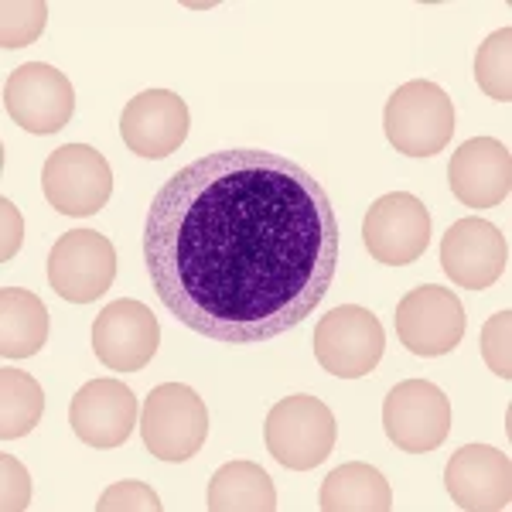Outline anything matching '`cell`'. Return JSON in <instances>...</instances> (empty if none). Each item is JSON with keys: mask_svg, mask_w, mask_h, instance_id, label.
<instances>
[{"mask_svg": "<svg viewBox=\"0 0 512 512\" xmlns=\"http://www.w3.org/2000/svg\"><path fill=\"white\" fill-rule=\"evenodd\" d=\"M441 267L451 284L485 291L509 267V243L502 229L485 219H458L441 239Z\"/></svg>", "mask_w": 512, "mask_h": 512, "instance_id": "14", "label": "cell"}, {"mask_svg": "<svg viewBox=\"0 0 512 512\" xmlns=\"http://www.w3.org/2000/svg\"><path fill=\"white\" fill-rule=\"evenodd\" d=\"M147 277L192 332L267 342L321 304L338 267V219L321 181L274 151L229 147L161 185L144 226Z\"/></svg>", "mask_w": 512, "mask_h": 512, "instance_id": "1", "label": "cell"}, {"mask_svg": "<svg viewBox=\"0 0 512 512\" xmlns=\"http://www.w3.org/2000/svg\"><path fill=\"white\" fill-rule=\"evenodd\" d=\"M383 130L393 151L407 158H434L454 137V103L437 82L414 79L386 99Z\"/></svg>", "mask_w": 512, "mask_h": 512, "instance_id": "2", "label": "cell"}, {"mask_svg": "<svg viewBox=\"0 0 512 512\" xmlns=\"http://www.w3.org/2000/svg\"><path fill=\"white\" fill-rule=\"evenodd\" d=\"M362 239L376 263L407 267L431 246V212L410 192L383 195L369 205L362 222Z\"/></svg>", "mask_w": 512, "mask_h": 512, "instance_id": "10", "label": "cell"}, {"mask_svg": "<svg viewBox=\"0 0 512 512\" xmlns=\"http://www.w3.org/2000/svg\"><path fill=\"white\" fill-rule=\"evenodd\" d=\"M0 390H4L0 393V437L18 441V437L35 431L41 414H45V390L38 386L35 376L14 366H4Z\"/></svg>", "mask_w": 512, "mask_h": 512, "instance_id": "21", "label": "cell"}, {"mask_svg": "<svg viewBox=\"0 0 512 512\" xmlns=\"http://www.w3.org/2000/svg\"><path fill=\"white\" fill-rule=\"evenodd\" d=\"M0 468H4V495H0V506L7 512L28 509L31 506V478L24 472V465L18 458H11V454H4Z\"/></svg>", "mask_w": 512, "mask_h": 512, "instance_id": "26", "label": "cell"}, {"mask_svg": "<svg viewBox=\"0 0 512 512\" xmlns=\"http://www.w3.org/2000/svg\"><path fill=\"white\" fill-rule=\"evenodd\" d=\"M212 512H274L277 489L256 461H229L209 482Z\"/></svg>", "mask_w": 512, "mask_h": 512, "instance_id": "20", "label": "cell"}, {"mask_svg": "<svg viewBox=\"0 0 512 512\" xmlns=\"http://www.w3.org/2000/svg\"><path fill=\"white\" fill-rule=\"evenodd\" d=\"M161 345V325L147 304L134 297L106 304L93 321V352L113 373H137L154 359Z\"/></svg>", "mask_w": 512, "mask_h": 512, "instance_id": "12", "label": "cell"}, {"mask_svg": "<svg viewBox=\"0 0 512 512\" xmlns=\"http://www.w3.org/2000/svg\"><path fill=\"white\" fill-rule=\"evenodd\" d=\"M318 506L325 512H386L393 509V489L379 468L349 461L321 482Z\"/></svg>", "mask_w": 512, "mask_h": 512, "instance_id": "18", "label": "cell"}, {"mask_svg": "<svg viewBox=\"0 0 512 512\" xmlns=\"http://www.w3.org/2000/svg\"><path fill=\"white\" fill-rule=\"evenodd\" d=\"M192 117L188 103L171 89H147L137 93L120 113V134L123 144L147 161H161L175 154L188 137Z\"/></svg>", "mask_w": 512, "mask_h": 512, "instance_id": "13", "label": "cell"}, {"mask_svg": "<svg viewBox=\"0 0 512 512\" xmlns=\"http://www.w3.org/2000/svg\"><path fill=\"white\" fill-rule=\"evenodd\" d=\"M96 509L99 512H158L161 499H158V492L144 482H117L99 495Z\"/></svg>", "mask_w": 512, "mask_h": 512, "instance_id": "25", "label": "cell"}, {"mask_svg": "<svg viewBox=\"0 0 512 512\" xmlns=\"http://www.w3.org/2000/svg\"><path fill=\"white\" fill-rule=\"evenodd\" d=\"M4 110L28 134H55L76 113V89L55 65L24 62L4 82Z\"/></svg>", "mask_w": 512, "mask_h": 512, "instance_id": "9", "label": "cell"}, {"mask_svg": "<svg viewBox=\"0 0 512 512\" xmlns=\"http://www.w3.org/2000/svg\"><path fill=\"white\" fill-rule=\"evenodd\" d=\"M509 338H512V311H499L485 321L482 328V355L485 366L492 369L495 376L509 379L512 376V352H509Z\"/></svg>", "mask_w": 512, "mask_h": 512, "instance_id": "24", "label": "cell"}, {"mask_svg": "<svg viewBox=\"0 0 512 512\" xmlns=\"http://www.w3.org/2000/svg\"><path fill=\"white\" fill-rule=\"evenodd\" d=\"M475 82L485 96L509 103L512 99V28H499L475 52Z\"/></svg>", "mask_w": 512, "mask_h": 512, "instance_id": "22", "label": "cell"}, {"mask_svg": "<svg viewBox=\"0 0 512 512\" xmlns=\"http://www.w3.org/2000/svg\"><path fill=\"white\" fill-rule=\"evenodd\" d=\"M117 277V250L96 229H69L48 253V284L62 301L89 304L103 297Z\"/></svg>", "mask_w": 512, "mask_h": 512, "instance_id": "7", "label": "cell"}, {"mask_svg": "<svg viewBox=\"0 0 512 512\" xmlns=\"http://www.w3.org/2000/svg\"><path fill=\"white\" fill-rule=\"evenodd\" d=\"M444 485L458 509L506 512L512 506V465L509 454L489 444H465L451 454Z\"/></svg>", "mask_w": 512, "mask_h": 512, "instance_id": "15", "label": "cell"}, {"mask_svg": "<svg viewBox=\"0 0 512 512\" xmlns=\"http://www.w3.org/2000/svg\"><path fill=\"white\" fill-rule=\"evenodd\" d=\"M396 338L403 342V349L424 359L448 355L465 338V308L448 287H414L396 304Z\"/></svg>", "mask_w": 512, "mask_h": 512, "instance_id": "11", "label": "cell"}, {"mask_svg": "<svg viewBox=\"0 0 512 512\" xmlns=\"http://www.w3.org/2000/svg\"><path fill=\"white\" fill-rule=\"evenodd\" d=\"M140 437L158 461H188L209 437V410L185 383H161L140 410Z\"/></svg>", "mask_w": 512, "mask_h": 512, "instance_id": "4", "label": "cell"}, {"mask_svg": "<svg viewBox=\"0 0 512 512\" xmlns=\"http://www.w3.org/2000/svg\"><path fill=\"white\" fill-rule=\"evenodd\" d=\"M338 437V424L328 403H321L318 396H284L274 403V410L267 414L263 424V441L267 451L274 454L291 472H311L321 461L332 454Z\"/></svg>", "mask_w": 512, "mask_h": 512, "instance_id": "3", "label": "cell"}, {"mask_svg": "<svg viewBox=\"0 0 512 512\" xmlns=\"http://www.w3.org/2000/svg\"><path fill=\"white\" fill-rule=\"evenodd\" d=\"M386 352V332L379 318L359 304L328 311L315 328V359L338 379H362L379 366Z\"/></svg>", "mask_w": 512, "mask_h": 512, "instance_id": "5", "label": "cell"}, {"mask_svg": "<svg viewBox=\"0 0 512 512\" xmlns=\"http://www.w3.org/2000/svg\"><path fill=\"white\" fill-rule=\"evenodd\" d=\"M69 424L82 444L96 451L120 448L137 424V396L120 379H89L72 396Z\"/></svg>", "mask_w": 512, "mask_h": 512, "instance_id": "16", "label": "cell"}, {"mask_svg": "<svg viewBox=\"0 0 512 512\" xmlns=\"http://www.w3.org/2000/svg\"><path fill=\"white\" fill-rule=\"evenodd\" d=\"M451 192L468 209H492L512 192V154L495 137H472L448 164Z\"/></svg>", "mask_w": 512, "mask_h": 512, "instance_id": "17", "label": "cell"}, {"mask_svg": "<svg viewBox=\"0 0 512 512\" xmlns=\"http://www.w3.org/2000/svg\"><path fill=\"white\" fill-rule=\"evenodd\" d=\"M41 188L62 216H96L113 195L110 161L89 144H65L48 154L41 168Z\"/></svg>", "mask_w": 512, "mask_h": 512, "instance_id": "6", "label": "cell"}, {"mask_svg": "<svg viewBox=\"0 0 512 512\" xmlns=\"http://www.w3.org/2000/svg\"><path fill=\"white\" fill-rule=\"evenodd\" d=\"M0 212H4V246H0V260H11L21 250V236H24V222L21 212L11 198H0Z\"/></svg>", "mask_w": 512, "mask_h": 512, "instance_id": "27", "label": "cell"}, {"mask_svg": "<svg viewBox=\"0 0 512 512\" xmlns=\"http://www.w3.org/2000/svg\"><path fill=\"white\" fill-rule=\"evenodd\" d=\"M383 431L393 448L427 454L441 448L451 434V403L427 379H403L383 400Z\"/></svg>", "mask_w": 512, "mask_h": 512, "instance_id": "8", "label": "cell"}, {"mask_svg": "<svg viewBox=\"0 0 512 512\" xmlns=\"http://www.w3.org/2000/svg\"><path fill=\"white\" fill-rule=\"evenodd\" d=\"M48 338V308L24 287H4L0 294V352L4 359H28Z\"/></svg>", "mask_w": 512, "mask_h": 512, "instance_id": "19", "label": "cell"}, {"mask_svg": "<svg viewBox=\"0 0 512 512\" xmlns=\"http://www.w3.org/2000/svg\"><path fill=\"white\" fill-rule=\"evenodd\" d=\"M0 18H4V24H0V45L24 48L45 31L48 4L45 0H24V4H18V0L11 4V0H7V4L0 7Z\"/></svg>", "mask_w": 512, "mask_h": 512, "instance_id": "23", "label": "cell"}]
</instances>
